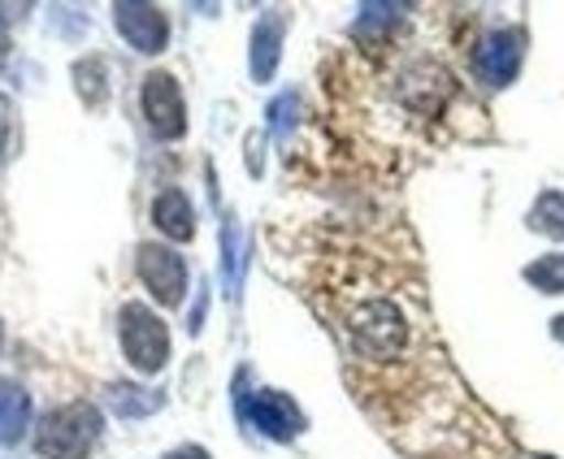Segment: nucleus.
Listing matches in <instances>:
<instances>
[{
  "label": "nucleus",
  "mask_w": 564,
  "mask_h": 459,
  "mask_svg": "<svg viewBox=\"0 0 564 459\" xmlns=\"http://www.w3.org/2000/svg\"><path fill=\"white\" fill-rule=\"evenodd\" d=\"M352 338L365 356H378V360H391L404 338H409V326H404V313L391 304V299H369L352 313Z\"/></svg>",
  "instance_id": "20e7f679"
},
{
  "label": "nucleus",
  "mask_w": 564,
  "mask_h": 459,
  "mask_svg": "<svg viewBox=\"0 0 564 459\" xmlns=\"http://www.w3.org/2000/svg\"><path fill=\"white\" fill-rule=\"evenodd\" d=\"M113 26L143 57L161 53L165 40H170V22H165V13L156 4H113Z\"/></svg>",
  "instance_id": "6e6552de"
},
{
  "label": "nucleus",
  "mask_w": 564,
  "mask_h": 459,
  "mask_svg": "<svg viewBox=\"0 0 564 459\" xmlns=\"http://www.w3.org/2000/svg\"><path fill=\"white\" fill-rule=\"evenodd\" d=\"M143 118H148V131L165 143L183 139L187 134V105H183V87L174 74H148L143 78Z\"/></svg>",
  "instance_id": "39448f33"
},
{
  "label": "nucleus",
  "mask_w": 564,
  "mask_h": 459,
  "mask_svg": "<svg viewBox=\"0 0 564 459\" xmlns=\"http://www.w3.org/2000/svg\"><path fill=\"white\" fill-rule=\"evenodd\" d=\"M534 230L552 234V239H564V199L561 196H543L539 208H534Z\"/></svg>",
  "instance_id": "ddd939ff"
},
{
  "label": "nucleus",
  "mask_w": 564,
  "mask_h": 459,
  "mask_svg": "<svg viewBox=\"0 0 564 459\" xmlns=\"http://www.w3.org/2000/svg\"><path fill=\"white\" fill-rule=\"evenodd\" d=\"M295 113H300V96L286 91V96H279V100L270 105V127H274L279 134H286L291 127H295Z\"/></svg>",
  "instance_id": "4468645a"
},
{
  "label": "nucleus",
  "mask_w": 564,
  "mask_h": 459,
  "mask_svg": "<svg viewBox=\"0 0 564 459\" xmlns=\"http://www.w3.org/2000/svg\"><path fill=\"white\" fill-rule=\"evenodd\" d=\"M135 269H140V282L161 299V308H174L183 304L187 295V261L174 252V248H161V243H143L140 256H135Z\"/></svg>",
  "instance_id": "423d86ee"
},
{
  "label": "nucleus",
  "mask_w": 564,
  "mask_h": 459,
  "mask_svg": "<svg viewBox=\"0 0 564 459\" xmlns=\"http://www.w3.org/2000/svg\"><path fill=\"white\" fill-rule=\"evenodd\" d=\"M282 31H286V13H282V9H270V13L252 26V78H257V83H270L274 69H279Z\"/></svg>",
  "instance_id": "9d476101"
},
{
  "label": "nucleus",
  "mask_w": 564,
  "mask_h": 459,
  "mask_svg": "<svg viewBox=\"0 0 564 459\" xmlns=\"http://www.w3.org/2000/svg\"><path fill=\"white\" fill-rule=\"evenodd\" d=\"M165 398L156 391H143V386H109V407L127 420H140V416H152Z\"/></svg>",
  "instance_id": "f8f14e48"
},
{
  "label": "nucleus",
  "mask_w": 564,
  "mask_h": 459,
  "mask_svg": "<svg viewBox=\"0 0 564 459\" xmlns=\"http://www.w3.org/2000/svg\"><path fill=\"white\" fill-rule=\"evenodd\" d=\"M239 416H243V425H252L270 442H295L304 434V425H308L304 412H300V403L282 391L239 394Z\"/></svg>",
  "instance_id": "7ed1b4c3"
},
{
  "label": "nucleus",
  "mask_w": 564,
  "mask_h": 459,
  "mask_svg": "<svg viewBox=\"0 0 564 459\" xmlns=\"http://www.w3.org/2000/svg\"><path fill=\"white\" fill-rule=\"evenodd\" d=\"M556 334H561V338H564V317H561V321H556Z\"/></svg>",
  "instance_id": "f3484780"
},
{
  "label": "nucleus",
  "mask_w": 564,
  "mask_h": 459,
  "mask_svg": "<svg viewBox=\"0 0 564 459\" xmlns=\"http://www.w3.org/2000/svg\"><path fill=\"white\" fill-rule=\"evenodd\" d=\"M521 57H525V35L521 31H491L474 48V74L487 87H508L521 69Z\"/></svg>",
  "instance_id": "0eeeda50"
},
{
  "label": "nucleus",
  "mask_w": 564,
  "mask_h": 459,
  "mask_svg": "<svg viewBox=\"0 0 564 459\" xmlns=\"http://www.w3.org/2000/svg\"><path fill=\"white\" fill-rule=\"evenodd\" d=\"M118 338H122L127 360L140 373H161L165 369V360H170V329H165V321L148 304H127L118 313Z\"/></svg>",
  "instance_id": "f03ea898"
},
{
  "label": "nucleus",
  "mask_w": 564,
  "mask_h": 459,
  "mask_svg": "<svg viewBox=\"0 0 564 459\" xmlns=\"http://www.w3.org/2000/svg\"><path fill=\"white\" fill-rule=\"evenodd\" d=\"M9 122H13V118H9V100L0 96V161H4V152H9Z\"/></svg>",
  "instance_id": "2eb2a0df"
},
{
  "label": "nucleus",
  "mask_w": 564,
  "mask_h": 459,
  "mask_svg": "<svg viewBox=\"0 0 564 459\" xmlns=\"http://www.w3.org/2000/svg\"><path fill=\"white\" fill-rule=\"evenodd\" d=\"M31 429V394L13 378H0V447H18Z\"/></svg>",
  "instance_id": "9b49d317"
},
{
  "label": "nucleus",
  "mask_w": 564,
  "mask_h": 459,
  "mask_svg": "<svg viewBox=\"0 0 564 459\" xmlns=\"http://www.w3.org/2000/svg\"><path fill=\"white\" fill-rule=\"evenodd\" d=\"M161 459H213L205 447H196V442H187V447H174L170 456H161Z\"/></svg>",
  "instance_id": "dca6fc26"
},
{
  "label": "nucleus",
  "mask_w": 564,
  "mask_h": 459,
  "mask_svg": "<svg viewBox=\"0 0 564 459\" xmlns=\"http://www.w3.org/2000/svg\"><path fill=\"white\" fill-rule=\"evenodd\" d=\"M152 221H156V230H161L165 239L187 243V239L196 234V212H192V199H187V192L165 187L161 196L152 199Z\"/></svg>",
  "instance_id": "1a4fd4ad"
},
{
  "label": "nucleus",
  "mask_w": 564,
  "mask_h": 459,
  "mask_svg": "<svg viewBox=\"0 0 564 459\" xmlns=\"http://www.w3.org/2000/svg\"><path fill=\"white\" fill-rule=\"evenodd\" d=\"M100 434H105L100 407L74 398V403L53 407V412L40 420V429H35V451H40V459H87L96 451Z\"/></svg>",
  "instance_id": "f257e3e1"
}]
</instances>
